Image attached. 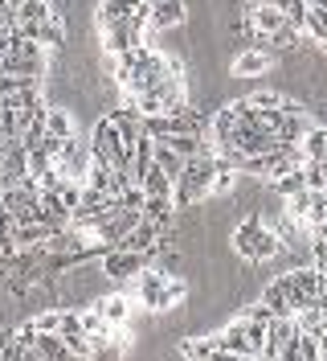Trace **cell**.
<instances>
[{
    "label": "cell",
    "instance_id": "obj_1",
    "mask_svg": "<svg viewBox=\"0 0 327 361\" xmlns=\"http://www.w3.org/2000/svg\"><path fill=\"white\" fill-rule=\"evenodd\" d=\"M217 169H221L217 152H205V157L184 160V169H180V173H176V180H172V202H176V209H188V205L213 197V177H217Z\"/></svg>",
    "mask_w": 327,
    "mask_h": 361
},
{
    "label": "cell",
    "instance_id": "obj_2",
    "mask_svg": "<svg viewBox=\"0 0 327 361\" xmlns=\"http://www.w3.org/2000/svg\"><path fill=\"white\" fill-rule=\"evenodd\" d=\"M229 247L238 250L241 259H250V263H266V259H278L286 243L274 226H266L258 214H250V218H241V222L233 226Z\"/></svg>",
    "mask_w": 327,
    "mask_h": 361
},
{
    "label": "cell",
    "instance_id": "obj_3",
    "mask_svg": "<svg viewBox=\"0 0 327 361\" xmlns=\"http://www.w3.org/2000/svg\"><path fill=\"white\" fill-rule=\"evenodd\" d=\"M213 337H217V357H241V361L266 357V320L238 316Z\"/></svg>",
    "mask_w": 327,
    "mask_h": 361
},
{
    "label": "cell",
    "instance_id": "obj_4",
    "mask_svg": "<svg viewBox=\"0 0 327 361\" xmlns=\"http://www.w3.org/2000/svg\"><path fill=\"white\" fill-rule=\"evenodd\" d=\"M17 33L41 42L45 49H58V45L65 42V25H62V17L53 13L49 0H21V4H17Z\"/></svg>",
    "mask_w": 327,
    "mask_h": 361
},
{
    "label": "cell",
    "instance_id": "obj_5",
    "mask_svg": "<svg viewBox=\"0 0 327 361\" xmlns=\"http://www.w3.org/2000/svg\"><path fill=\"white\" fill-rule=\"evenodd\" d=\"M45 70H49V49L33 37L17 33V42L0 54V78H8V74L13 78H45Z\"/></svg>",
    "mask_w": 327,
    "mask_h": 361
},
{
    "label": "cell",
    "instance_id": "obj_6",
    "mask_svg": "<svg viewBox=\"0 0 327 361\" xmlns=\"http://www.w3.org/2000/svg\"><path fill=\"white\" fill-rule=\"evenodd\" d=\"M90 152H94V160H103L110 169L131 173V144L119 135V128L110 123V115H103V119L90 128Z\"/></svg>",
    "mask_w": 327,
    "mask_h": 361
},
{
    "label": "cell",
    "instance_id": "obj_7",
    "mask_svg": "<svg viewBox=\"0 0 327 361\" xmlns=\"http://www.w3.org/2000/svg\"><path fill=\"white\" fill-rule=\"evenodd\" d=\"M278 279H283V288H286V295H290V304H295V312L307 308V304H315V300L327 292V271H319L315 263H311V267L286 271V275H278Z\"/></svg>",
    "mask_w": 327,
    "mask_h": 361
},
{
    "label": "cell",
    "instance_id": "obj_8",
    "mask_svg": "<svg viewBox=\"0 0 327 361\" xmlns=\"http://www.w3.org/2000/svg\"><path fill=\"white\" fill-rule=\"evenodd\" d=\"M115 25H152V13H148V4L143 0H98V8H94V29L103 33V29H115Z\"/></svg>",
    "mask_w": 327,
    "mask_h": 361
},
{
    "label": "cell",
    "instance_id": "obj_9",
    "mask_svg": "<svg viewBox=\"0 0 327 361\" xmlns=\"http://www.w3.org/2000/svg\"><path fill=\"white\" fill-rule=\"evenodd\" d=\"M127 103H135V107L143 111V119H152V115H168L172 107H180V103H184V74L168 78L164 87L143 90L139 99H127Z\"/></svg>",
    "mask_w": 327,
    "mask_h": 361
},
{
    "label": "cell",
    "instance_id": "obj_10",
    "mask_svg": "<svg viewBox=\"0 0 327 361\" xmlns=\"http://www.w3.org/2000/svg\"><path fill=\"white\" fill-rule=\"evenodd\" d=\"M299 324L295 316H270L266 320V357L278 361H295V341H299Z\"/></svg>",
    "mask_w": 327,
    "mask_h": 361
},
{
    "label": "cell",
    "instance_id": "obj_11",
    "mask_svg": "<svg viewBox=\"0 0 327 361\" xmlns=\"http://www.w3.org/2000/svg\"><path fill=\"white\" fill-rule=\"evenodd\" d=\"M274 62H278L274 45H250V49H241L238 58L229 62V74L233 78H262L266 70H274Z\"/></svg>",
    "mask_w": 327,
    "mask_h": 361
},
{
    "label": "cell",
    "instance_id": "obj_12",
    "mask_svg": "<svg viewBox=\"0 0 327 361\" xmlns=\"http://www.w3.org/2000/svg\"><path fill=\"white\" fill-rule=\"evenodd\" d=\"M143 267H148V255H139V250H127V247L103 250V271H107V279H135Z\"/></svg>",
    "mask_w": 327,
    "mask_h": 361
},
{
    "label": "cell",
    "instance_id": "obj_13",
    "mask_svg": "<svg viewBox=\"0 0 327 361\" xmlns=\"http://www.w3.org/2000/svg\"><path fill=\"white\" fill-rule=\"evenodd\" d=\"M135 279H139V283H135V300H139L148 312H164V292H168V279H172V275L143 267Z\"/></svg>",
    "mask_w": 327,
    "mask_h": 361
},
{
    "label": "cell",
    "instance_id": "obj_14",
    "mask_svg": "<svg viewBox=\"0 0 327 361\" xmlns=\"http://www.w3.org/2000/svg\"><path fill=\"white\" fill-rule=\"evenodd\" d=\"M70 135H78V132H74V119H70V111H62V107H45V135H41V144L49 148V157L62 148Z\"/></svg>",
    "mask_w": 327,
    "mask_h": 361
},
{
    "label": "cell",
    "instance_id": "obj_15",
    "mask_svg": "<svg viewBox=\"0 0 327 361\" xmlns=\"http://www.w3.org/2000/svg\"><path fill=\"white\" fill-rule=\"evenodd\" d=\"M110 123L119 128V135H123L127 144H135L139 135L148 132V123H143V111H139L135 103H119V107L110 111Z\"/></svg>",
    "mask_w": 327,
    "mask_h": 361
},
{
    "label": "cell",
    "instance_id": "obj_16",
    "mask_svg": "<svg viewBox=\"0 0 327 361\" xmlns=\"http://www.w3.org/2000/svg\"><path fill=\"white\" fill-rule=\"evenodd\" d=\"M148 13H152L155 29H176V25H184V17H188L184 0H155V4H148Z\"/></svg>",
    "mask_w": 327,
    "mask_h": 361
},
{
    "label": "cell",
    "instance_id": "obj_17",
    "mask_svg": "<svg viewBox=\"0 0 327 361\" xmlns=\"http://www.w3.org/2000/svg\"><path fill=\"white\" fill-rule=\"evenodd\" d=\"M155 164V140L148 132L131 144V180H143V173Z\"/></svg>",
    "mask_w": 327,
    "mask_h": 361
},
{
    "label": "cell",
    "instance_id": "obj_18",
    "mask_svg": "<svg viewBox=\"0 0 327 361\" xmlns=\"http://www.w3.org/2000/svg\"><path fill=\"white\" fill-rule=\"evenodd\" d=\"M303 33H307V37H315L319 45L327 42V0H307Z\"/></svg>",
    "mask_w": 327,
    "mask_h": 361
},
{
    "label": "cell",
    "instance_id": "obj_19",
    "mask_svg": "<svg viewBox=\"0 0 327 361\" xmlns=\"http://www.w3.org/2000/svg\"><path fill=\"white\" fill-rule=\"evenodd\" d=\"M262 304L270 308V316H295V304H290V295H286L283 279H270V283L262 288Z\"/></svg>",
    "mask_w": 327,
    "mask_h": 361
},
{
    "label": "cell",
    "instance_id": "obj_20",
    "mask_svg": "<svg viewBox=\"0 0 327 361\" xmlns=\"http://www.w3.org/2000/svg\"><path fill=\"white\" fill-rule=\"evenodd\" d=\"M139 185H143V193H148V197H172V173H164L160 164H152V169L143 173Z\"/></svg>",
    "mask_w": 327,
    "mask_h": 361
},
{
    "label": "cell",
    "instance_id": "obj_21",
    "mask_svg": "<svg viewBox=\"0 0 327 361\" xmlns=\"http://www.w3.org/2000/svg\"><path fill=\"white\" fill-rule=\"evenodd\" d=\"M98 308H103V316H107L110 324H127L131 300H127L123 292H115V295H107V300H98Z\"/></svg>",
    "mask_w": 327,
    "mask_h": 361
},
{
    "label": "cell",
    "instance_id": "obj_22",
    "mask_svg": "<svg viewBox=\"0 0 327 361\" xmlns=\"http://www.w3.org/2000/svg\"><path fill=\"white\" fill-rule=\"evenodd\" d=\"M0 250H17V218L8 214L4 193H0Z\"/></svg>",
    "mask_w": 327,
    "mask_h": 361
},
{
    "label": "cell",
    "instance_id": "obj_23",
    "mask_svg": "<svg viewBox=\"0 0 327 361\" xmlns=\"http://www.w3.org/2000/svg\"><path fill=\"white\" fill-rule=\"evenodd\" d=\"M303 189H307L303 169H295V173H286V177H274V193H278V197H295V193H303Z\"/></svg>",
    "mask_w": 327,
    "mask_h": 361
},
{
    "label": "cell",
    "instance_id": "obj_24",
    "mask_svg": "<svg viewBox=\"0 0 327 361\" xmlns=\"http://www.w3.org/2000/svg\"><path fill=\"white\" fill-rule=\"evenodd\" d=\"M303 152H307V160L327 157V128H315V123H311V132L303 135Z\"/></svg>",
    "mask_w": 327,
    "mask_h": 361
},
{
    "label": "cell",
    "instance_id": "obj_25",
    "mask_svg": "<svg viewBox=\"0 0 327 361\" xmlns=\"http://www.w3.org/2000/svg\"><path fill=\"white\" fill-rule=\"evenodd\" d=\"M295 361H319V337L315 333H299V341H295Z\"/></svg>",
    "mask_w": 327,
    "mask_h": 361
},
{
    "label": "cell",
    "instance_id": "obj_26",
    "mask_svg": "<svg viewBox=\"0 0 327 361\" xmlns=\"http://www.w3.org/2000/svg\"><path fill=\"white\" fill-rule=\"evenodd\" d=\"M155 164H160L164 173H172V180H176V173L184 169V157H176L172 148H164V144H155Z\"/></svg>",
    "mask_w": 327,
    "mask_h": 361
},
{
    "label": "cell",
    "instance_id": "obj_27",
    "mask_svg": "<svg viewBox=\"0 0 327 361\" xmlns=\"http://www.w3.org/2000/svg\"><path fill=\"white\" fill-rule=\"evenodd\" d=\"M245 99H250L254 107H283L286 103L283 94H274V90H254V94H245Z\"/></svg>",
    "mask_w": 327,
    "mask_h": 361
},
{
    "label": "cell",
    "instance_id": "obj_28",
    "mask_svg": "<svg viewBox=\"0 0 327 361\" xmlns=\"http://www.w3.org/2000/svg\"><path fill=\"white\" fill-rule=\"evenodd\" d=\"M315 337H319V361H327V324L315 333Z\"/></svg>",
    "mask_w": 327,
    "mask_h": 361
},
{
    "label": "cell",
    "instance_id": "obj_29",
    "mask_svg": "<svg viewBox=\"0 0 327 361\" xmlns=\"http://www.w3.org/2000/svg\"><path fill=\"white\" fill-rule=\"evenodd\" d=\"M323 49H327V42H323Z\"/></svg>",
    "mask_w": 327,
    "mask_h": 361
}]
</instances>
